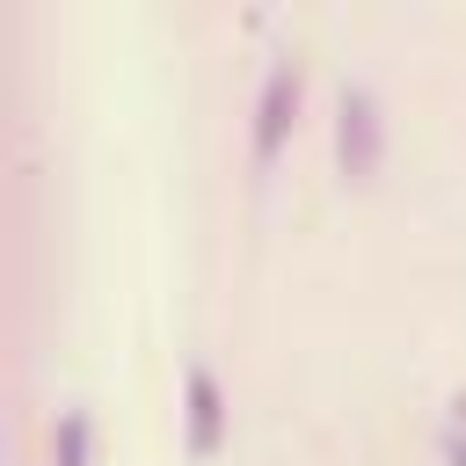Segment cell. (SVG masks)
<instances>
[{"label": "cell", "mask_w": 466, "mask_h": 466, "mask_svg": "<svg viewBox=\"0 0 466 466\" xmlns=\"http://www.w3.org/2000/svg\"><path fill=\"white\" fill-rule=\"evenodd\" d=\"M379 160H386V116H379V95L371 87H342L335 95V167H342V182H371L379 175Z\"/></svg>", "instance_id": "obj_1"}, {"label": "cell", "mask_w": 466, "mask_h": 466, "mask_svg": "<svg viewBox=\"0 0 466 466\" xmlns=\"http://www.w3.org/2000/svg\"><path fill=\"white\" fill-rule=\"evenodd\" d=\"M226 444V400H218V379L197 364L189 371V459H218Z\"/></svg>", "instance_id": "obj_3"}, {"label": "cell", "mask_w": 466, "mask_h": 466, "mask_svg": "<svg viewBox=\"0 0 466 466\" xmlns=\"http://www.w3.org/2000/svg\"><path fill=\"white\" fill-rule=\"evenodd\" d=\"M291 109H299V66H291V58H277V66H269V80H262V95H255V146H248L255 175H269V167H277L284 131H291Z\"/></svg>", "instance_id": "obj_2"}, {"label": "cell", "mask_w": 466, "mask_h": 466, "mask_svg": "<svg viewBox=\"0 0 466 466\" xmlns=\"http://www.w3.org/2000/svg\"><path fill=\"white\" fill-rule=\"evenodd\" d=\"M444 466H466V437H459V430L444 437Z\"/></svg>", "instance_id": "obj_5"}, {"label": "cell", "mask_w": 466, "mask_h": 466, "mask_svg": "<svg viewBox=\"0 0 466 466\" xmlns=\"http://www.w3.org/2000/svg\"><path fill=\"white\" fill-rule=\"evenodd\" d=\"M51 466H95V415L87 408H66L58 430H51Z\"/></svg>", "instance_id": "obj_4"}, {"label": "cell", "mask_w": 466, "mask_h": 466, "mask_svg": "<svg viewBox=\"0 0 466 466\" xmlns=\"http://www.w3.org/2000/svg\"><path fill=\"white\" fill-rule=\"evenodd\" d=\"M451 408H459V422H466V393H459V400H451Z\"/></svg>", "instance_id": "obj_6"}]
</instances>
